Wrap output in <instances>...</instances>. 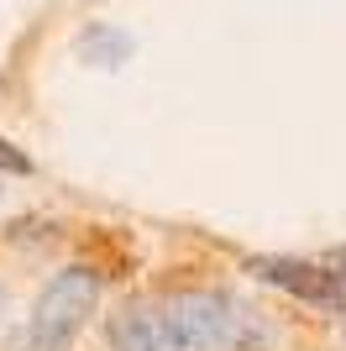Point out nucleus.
Instances as JSON below:
<instances>
[{
	"mask_svg": "<svg viewBox=\"0 0 346 351\" xmlns=\"http://www.w3.org/2000/svg\"><path fill=\"white\" fill-rule=\"evenodd\" d=\"M173 330L184 341V351H231L242 346V325L246 315L231 304L226 293H210V289H178L163 299Z\"/></svg>",
	"mask_w": 346,
	"mask_h": 351,
	"instance_id": "nucleus-1",
	"label": "nucleus"
},
{
	"mask_svg": "<svg viewBox=\"0 0 346 351\" xmlns=\"http://www.w3.org/2000/svg\"><path fill=\"white\" fill-rule=\"evenodd\" d=\"M95 304H100V278H95L89 267H63V273L37 293V304H32V330L69 346V341L89 325Z\"/></svg>",
	"mask_w": 346,
	"mask_h": 351,
	"instance_id": "nucleus-2",
	"label": "nucleus"
},
{
	"mask_svg": "<svg viewBox=\"0 0 346 351\" xmlns=\"http://www.w3.org/2000/svg\"><path fill=\"white\" fill-rule=\"evenodd\" d=\"M262 283L284 289L288 299H304L315 309H336L346 315V273L341 267H325V263H304V257H257L252 263Z\"/></svg>",
	"mask_w": 346,
	"mask_h": 351,
	"instance_id": "nucleus-3",
	"label": "nucleus"
},
{
	"mask_svg": "<svg viewBox=\"0 0 346 351\" xmlns=\"http://www.w3.org/2000/svg\"><path fill=\"white\" fill-rule=\"evenodd\" d=\"M105 341H111V351H184L163 299H126L105 320Z\"/></svg>",
	"mask_w": 346,
	"mask_h": 351,
	"instance_id": "nucleus-4",
	"label": "nucleus"
},
{
	"mask_svg": "<svg viewBox=\"0 0 346 351\" xmlns=\"http://www.w3.org/2000/svg\"><path fill=\"white\" fill-rule=\"evenodd\" d=\"M79 53H89L100 69H115V63H126L131 37H126V32H111V27H89L84 37H79Z\"/></svg>",
	"mask_w": 346,
	"mask_h": 351,
	"instance_id": "nucleus-5",
	"label": "nucleus"
},
{
	"mask_svg": "<svg viewBox=\"0 0 346 351\" xmlns=\"http://www.w3.org/2000/svg\"><path fill=\"white\" fill-rule=\"evenodd\" d=\"M5 351H69V346H63V341H47V336H37V330L27 325V330H16V336L5 341Z\"/></svg>",
	"mask_w": 346,
	"mask_h": 351,
	"instance_id": "nucleus-6",
	"label": "nucleus"
},
{
	"mask_svg": "<svg viewBox=\"0 0 346 351\" xmlns=\"http://www.w3.org/2000/svg\"><path fill=\"white\" fill-rule=\"evenodd\" d=\"M0 173H32V158L21 147H11L5 136H0Z\"/></svg>",
	"mask_w": 346,
	"mask_h": 351,
	"instance_id": "nucleus-7",
	"label": "nucleus"
},
{
	"mask_svg": "<svg viewBox=\"0 0 346 351\" xmlns=\"http://www.w3.org/2000/svg\"><path fill=\"white\" fill-rule=\"evenodd\" d=\"M336 267H341V273H346V247H341V252H336Z\"/></svg>",
	"mask_w": 346,
	"mask_h": 351,
	"instance_id": "nucleus-8",
	"label": "nucleus"
}]
</instances>
